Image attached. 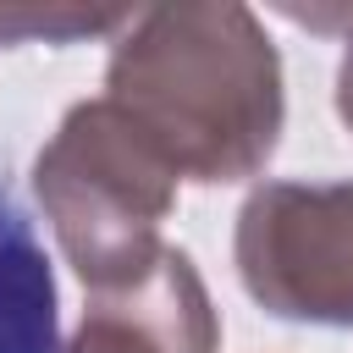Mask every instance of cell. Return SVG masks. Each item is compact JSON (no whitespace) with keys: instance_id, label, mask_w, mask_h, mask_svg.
Here are the masks:
<instances>
[{"instance_id":"obj_5","label":"cell","mask_w":353,"mask_h":353,"mask_svg":"<svg viewBox=\"0 0 353 353\" xmlns=\"http://www.w3.org/2000/svg\"><path fill=\"white\" fill-rule=\"evenodd\" d=\"M0 353H61V298L50 254L22 199L0 182Z\"/></svg>"},{"instance_id":"obj_1","label":"cell","mask_w":353,"mask_h":353,"mask_svg":"<svg viewBox=\"0 0 353 353\" xmlns=\"http://www.w3.org/2000/svg\"><path fill=\"white\" fill-rule=\"evenodd\" d=\"M105 99L160 143L176 176L204 188L259 176L287 121L281 55L237 0L132 11L105 66Z\"/></svg>"},{"instance_id":"obj_2","label":"cell","mask_w":353,"mask_h":353,"mask_svg":"<svg viewBox=\"0 0 353 353\" xmlns=\"http://www.w3.org/2000/svg\"><path fill=\"white\" fill-rule=\"evenodd\" d=\"M176 165L116 105L83 99L61 116L55 138L33 160V193L44 221L88 292H121L165 254L160 221L176 210Z\"/></svg>"},{"instance_id":"obj_7","label":"cell","mask_w":353,"mask_h":353,"mask_svg":"<svg viewBox=\"0 0 353 353\" xmlns=\"http://www.w3.org/2000/svg\"><path fill=\"white\" fill-rule=\"evenodd\" d=\"M287 22L298 28H314V33H336L342 39V61H336V116L342 127L353 132V6H287L281 11Z\"/></svg>"},{"instance_id":"obj_3","label":"cell","mask_w":353,"mask_h":353,"mask_svg":"<svg viewBox=\"0 0 353 353\" xmlns=\"http://www.w3.org/2000/svg\"><path fill=\"white\" fill-rule=\"evenodd\" d=\"M232 265L265 314L353 331V176L259 182L237 210Z\"/></svg>"},{"instance_id":"obj_6","label":"cell","mask_w":353,"mask_h":353,"mask_svg":"<svg viewBox=\"0 0 353 353\" xmlns=\"http://www.w3.org/2000/svg\"><path fill=\"white\" fill-rule=\"evenodd\" d=\"M132 11L121 6H0V44H77L121 33Z\"/></svg>"},{"instance_id":"obj_4","label":"cell","mask_w":353,"mask_h":353,"mask_svg":"<svg viewBox=\"0 0 353 353\" xmlns=\"http://www.w3.org/2000/svg\"><path fill=\"white\" fill-rule=\"evenodd\" d=\"M61 353H221V314L188 248L165 243L154 270L121 292H94Z\"/></svg>"}]
</instances>
